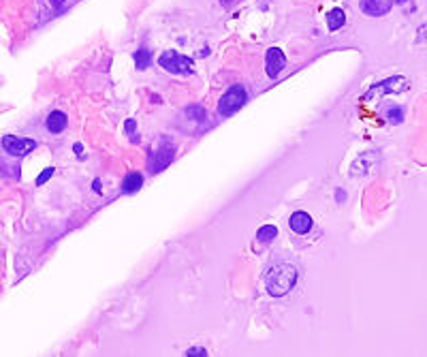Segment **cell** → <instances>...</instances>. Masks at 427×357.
<instances>
[{
    "mask_svg": "<svg viewBox=\"0 0 427 357\" xmlns=\"http://www.w3.org/2000/svg\"><path fill=\"white\" fill-rule=\"evenodd\" d=\"M159 64L163 66L165 71L173 73V75H190L192 73V58L188 56H182L179 52H165L161 58H159Z\"/></svg>",
    "mask_w": 427,
    "mask_h": 357,
    "instance_id": "cell-5",
    "label": "cell"
},
{
    "mask_svg": "<svg viewBox=\"0 0 427 357\" xmlns=\"http://www.w3.org/2000/svg\"><path fill=\"white\" fill-rule=\"evenodd\" d=\"M393 7V0H361V11L370 17L387 15Z\"/></svg>",
    "mask_w": 427,
    "mask_h": 357,
    "instance_id": "cell-8",
    "label": "cell"
},
{
    "mask_svg": "<svg viewBox=\"0 0 427 357\" xmlns=\"http://www.w3.org/2000/svg\"><path fill=\"white\" fill-rule=\"evenodd\" d=\"M222 5H224V7H231V5H233V0H222Z\"/></svg>",
    "mask_w": 427,
    "mask_h": 357,
    "instance_id": "cell-23",
    "label": "cell"
},
{
    "mask_svg": "<svg viewBox=\"0 0 427 357\" xmlns=\"http://www.w3.org/2000/svg\"><path fill=\"white\" fill-rule=\"evenodd\" d=\"M335 197H338V204H344V199H346V193L344 191H335Z\"/></svg>",
    "mask_w": 427,
    "mask_h": 357,
    "instance_id": "cell-20",
    "label": "cell"
},
{
    "mask_svg": "<svg viewBox=\"0 0 427 357\" xmlns=\"http://www.w3.org/2000/svg\"><path fill=\"white\" fill-rule=\"evenodd\" d=\"M387 118L391 120V122H401V107H389L387 109Z\"/></svg>",
    "mask_w": 427,
    "mask_h": 357,
    "instance_id": "cell-17",
    "label": "cell"
},
{
    "mask_svg": "<svg viewBox=\"0 0 427 357\" xmlns=\"http://www.w3.org/2000/svg\"><path fill=\"white\" fill-rule=\"evenodd\" d=\"M297 267L290 263H278L265 276V287L267 293L274 298H284L286 293L293 291V287L297 284Z\"/></svg>",
    "mask_w": 427,
    "mask_h": 357,
    "instance_id": "cell-1",
    "label": "cell"
},
{
    "mask_svg": "<svg viewBox=\"0 0 427 357\" xmlns=\"http://www.w3.org/2000/svg\"><path fill=\"white\" fill-rule=\"evenodd\" d=\"M54 171H56L54 167H48V169H45V171H43V173H41V175L37 177V182H34V184H37V186H43V184H45V182H48V180H50V177L54 175Z\"/></svg>",
    "mask_w": 427,
    "mask_h": 357,
    "instance_id": "cell-18",
    "label": "cell"
},
{
    "mask_svg": "<svg viewBox=\"0 0 427 357\" xmlns=\"http://www.w3.org/2000/svg\"><path fill=\"white\" fill-rule=\"evenodd\" d=\"M81 152H83V146H81V144H75V154L81 156Z\"/></svg>",
    "mask_w": 427,
    "mask_h": 357,
    "instance_id": "cell-21",
    "label": "cell"
},
{
    "mask_svg": "<svg viewBox=\"0 0 427 357\" xmlns=\"http://www.w3.org/2000/svg\"><path fill=\"white\" fill-rule=\"evenodd\" d=\"M276 235H278V229H276L274 225H263V227L259 229V233H257V240L263 242V244H267V242H272Z\"/></svg>",
    "mask_w": 427,
    "mask_h": 357,
    "instance_id": "cell-14",
    "label": "cell"
},
{
    "mask_svg": "<svg viewBox=\"0 0 427 357\" xmlns=\"http://www.w3.org/2000/svg\"><path fill=\"white\" fill-rule=\"evenodd\" d=\"M344 21H346V15H344V11H342L340 7H335V9H331V11L327 13V26H329L331 32L340 30V28L344 26Z\"/></svg>",
    "mask_w": 427,
    "mask_h": 357,
    "instance_id": "cell-12",
    "label": "cell"
},
{
    "mask_svg": "<svg viewBox=\"0 0 427 357\" xmlns=\"http://www.w3.org/2000/svg\"><path fill=\"white\" fill-rule=\"evenodd\" d=\"M132 60H135V66H137L139 71H146L148 66H150V62H152V54H150L146 48H141V50L135 52Z\"/></svg>",
    "mask_w": 427,
    "mask_h": 357,
    "instance_id": "cell-13",
    "label": "cell"
},
{
    "mask_svg": "<svg viewBox=\"0 0 427 357\" xmlns=\"http://www.w3.org/2000/svg\"><path fill=\"white\" fill-rule=\"evenodd\" d=\"M3 148L11 154V156H26L37 148L34 139H26V137H15V135H5L3 137Z\"/></svg>",
    "mask_w": 427,
    "mask_h": 357,
    "instance_id": "cell-6",
    "label": "cell"
},
{
    "mask_svg": "<svg viewBox=\"0 0 427 357\" xmlns=\"http://www.w3.org/2000/svg\"><path fill=\"white\" fill-rule=\"evenodd\" d=\"M246 101H248V93H246V88L235 84L222 95V99L218 103V114L220 116H233L237 109H241L246 105Z\"/></svg>",
    "mask_w": 427,
    "mask_h": 357,
    "instance_id": "cell-4",
    "label": "cell"
},
{
    "mask_svg": "<svg viewBox=\"0 0 427 357\" xmlns=\"http://www.w3.org/2000/svg\"><path fill=\"white\" fill-rule=\"evenodd\" d=\"M66 114H62V111H52V114L48 116V131L54 133V135H58V133H62L66 128Z\"/></svg>",
    "mask_w": 427,
    "mask_h": 357,
    "instance_id": "cell-11",
    "label": "cell"
},
{
    "mask_svg": "<svg viewBox=\"0 0 427 357\" xmlns=\"http://www.w3.org/2000/svg\"><path fill=\"white\" fill-rule=\"evenodd\" d=\"M173 154H175V144L169 137H159V146H156L150 154V161H148V169L152 173H159L163 171L171 161H173Z\"/></svg>",
    "mask_w": 427,
    "mask_h": 357,
    "instance_id": "cell-3",
    "label": "cell"
},
{
    "mask_svg": "<svg viewBox=\"0 0 427 357\" xmlns=\"http://www.w3.org/2000/svg\"><path fill=\"white\" fill-rule=\"evenodd\" d=\"M143 186V175L137 173V171H132L124 177V182H122V193L126 195H132V193H137L139 189Z\"/></svg>",
    "mask_w": 427,
    "mask_h": 357,
    "instance_id": "cell-10",
    "label": "cell"
},
{
    "mask_svg": "<svg viewBox=\"0 0 427 357\" xmlns=\"http://www.w3.org/2000/svg\"><path fill=\"white\" fill-rule=\"evenodd\" d=\"M410 88V81L404 77V75H393L387 77L383 81H378L376 86H372L370 90L366 93V103H378L383 99V95H399V93H406Z\"/></svg>",
    "mask_w": 427,
    "mask_h": 357,
    "instance_id": "cell-2",
    "label": "cell"
},
{
    "mask_svg": "<svg viewBox=\"0 0 427 357\" xmlns=\"http://www.w3.org/2000/svg\"><path fill=\"white\" fill-rule=\"evenodd\" d=\"M288 227L293 229L295 233L299 235H306L310 229H312V218L308 212H295V214H290V220H288Z\"/></svg>",
    "mask_w": 427,
    "mask_h": 357,
    "instance_id": "cell-9",
    "label": "cell"
},
{
    "mask_svg": "<svg viewBox=\"0 0 427 357\" xmlns=\"http://www.w3.org/2000/svg\"><path fill=\"white\" fill-rule=\"evenodd\" d=\"M186 114H188L190 118H197V120H206V111L201 109V107H197V105L188 107V109H186Z\"/></svg>",
    "mask_w": 427,
    "mask_h": 357,
    "instance_id": "cell-16",
    "label": "cell"
},
{
    "mask_svg": "<svg viewBox=\"0 0 427 357\" xmlns=\"http://www.w3.org/2000/svg\"><path fill=\"white\" fill-rule=\"evenodd\" d=\"M124 128H126L128 139H130L132 144H139V135L135 133V131H137V122H135V120H126V122H124Z\"/></svg>",
    "mask_w": 427,
    "mask_h": 357,
    "instance_id": "cell-15",
    "label": "cell"
},
{
    "mask_svg": "<svg viewBox=\"0 0 427 357\" xmlns=\"http://www.w3.org/2000/svg\"><path fill=\"white\" fill-rule=\"evenodd\" d=\"M286 66V56L280 48H269L267 54H265V71H267V77L274 79L278 77V73Z\"/></svg>",
    "mask_w": 427,
    "mask_h": 357,
    "instance_id": "cell-7",
    "label": "cell"
},
{
    "mask_svg": "<svg viewBox=\"0 0 427 357\" xmlns=\"http://www.w3.org/2000/svg\"><path fill=\"white\" fill-rule=\"evenodd\" d=\"M92 189H95L97 193H101V182H99V180H95V184H92Z\"/></svg>",
    "mask_w": 427,
    "mask_h": 357,
    "instance_id": "cell-22",
    "label": "cell"
},
{
    "mask_svg": "<svg viewBox=\"0 0 427 357\" xmlns=\"http://www.w3.org/2000/svg\"><path fill=\"white\" fill-rule=\"evenodd\" d=\"M184 355H186V357H208V351L201 349V347H190V349H186Z\"/></svg>",
    "mask_w": 427,
    "mask_h": 357,
    "instance_id": "cell-19",
    "label": "cell"
}]
</instances>
